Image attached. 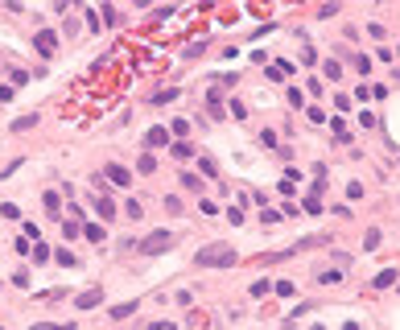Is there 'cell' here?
Masks as SVG:
<instances>
[{
  "mask_svg": "<svg viewBox=\"0 0 400 330\" xmlns=\"http://www.w3.org/2000/svg\"><path fill=\"white\" fill-rule=\"evenodd\" d=\"M21 231H25V240H38V235H41L38 223H21Z\"/></svg>",
  "mask_w": 400,
  "mask_h": 330,
  "instance_id": "32",
  "label": "cell"
},
{
  "mask_svg": "<svg viewBox=\"0 0 400 330\" xmlns=\"http://www.w3.org/2000/svg\"><path fill=\"white\" fill-rule=\"evenodd\" d=\"M227 112L235 116V120H243V116H248V108H243V103H240V99H231V103H227Z\"/></svg>",
  "mask_w": 400,
  "mask_h": 330,
  "instance_id": "23",
  "label": "cell"
},
{
  "mask_svg": "<svg viewBox=\"0 0 400 330\" xmlns=\"http://www.w3.org/2000/svg\"><path fill=\"white\" fill-rule=\"evenodd\" d=\"M347 198H355V203H359V198H363V186H359V182H351V186H347Z\"/></svg>",
  "mask_w": 400,
  "mask_h": 330,
  "instance_id": "34",
  "label": "cell"
},
{
  "mask_svg": "<svg viewBox=\"0 0 400 330\" xmlns=\"http://www.w3.org/2000/svg\"><path fill=\"white\" fill-rule=\"evenodd\" d=\"M289 103H293V108H305V95H301L297 87H289Z\"/></svg>",
  "mask_w": 400,
  "mask_h": 330,
  "instance_id": "29",
  "label": "cell"
},
{
  "mask_svg": "<svg viewBox=\"0 0 400 330\" xmlns=\"http://www.w3.org/2000/svg\"><path fill=\"white\" fill-rule=\"evenodd\" d=\"M0 103H13V87H0Z\"/></svg>",
  "mask_w": 400,
  "mask_h": 330,
  "instance_id": "36",
  "label": "cell"
},
{
  "mask_svg": "<svg viewBox=\"0 0 400 330\" xmlns=\"http://www.w3.org/2000/svg\"><path fill=\"white\" fill-rule=\"evenodd\" d=\"M169 145V132H165V128H149V132H145V149L153 153V149H165Z\"/></svg>",
  "mask_w": 400,
  "mask_h": 330,
  "instance_id": "5",
  "label": "cell"
},
{
  "mask_svg": "<svg viewBox=\"0 0 400 330\" xmlns=\"http://www.w3.org/2000/svg\"><path fill=\"white\" fill-rule=\"evenodd\" d=\"M326 79H343V66H338V62H326Z\"/></svg>",
  "mask_w": 400,
  "mask_h": 330,
  "instance_id": "33",
  "label": "cell"
},
{
  "mask_svg": "<svg viewBox=\"0 0 400 330\" xmlns=\"http://www.w3.org/2000/svg\"><path fill=\"white\" fill-rule=\"evenodd\" d=\"M54 260L62 264V268H75V264H79V260H75V252H66V248H58V252H54Z\"/></svg>",
  "mask_w": 400,
  "mask_h": 330,
  "instance_id": "12",
  "label": "cell"
},
{
  "mask_svg": "<svg viewBox=\"0 0 400 330\" xmlns=\"http://www.w3.org/2000/svg\"><path fill=\"white\" fill-rule=\"evenodd\" d=\"M375 289H388V285H396V268H384V273H375V281H371Z\"/></svg>",
  "mask_w": 400,
  "mask_h": 330,
  "instance_id": "8",
  "label": "cell"
},
{
  "mask_svg": "<svg viewBox=\"0 0 400 330\" xmlns=\"http://www.w3.org/2000/svg\"><path fill=\"white\" fill-rule=\"evenodd\" d=\"M62 235H66V240H79V235H83V227H79V223H66V219H62Z\"/></svg>",
  "mask_w": 400,
  "mask_h": 330,
  "instance_id": "20",
  "label": "cell"
},
{
  "mask_svg": "<svg viewBox=\"0 0 400 330\" xmlns=\"http://www.w3.org/2000/svg\"><path fill=\"white\" fill-rule=\"evenodd\" d=\"M186 132H190V124H186V120H173L169 124V136H186Z\"/></svg>",
  "mask_w": 400,
  "mask_h": 330,
  "instance_id": "26",
  "label": "cell"
},
{
  "mask_svg": "<svg viewBox=\"0 0 400 330\" xmlns=\"http://www.w3.org/2000/svg\"><path fill=\"white\" fill-rule=\"evenodd\" d=\"M124 215H128V219H140V215H145V206H140V203H132V198H128V203H124Z\"/></svg>",
  "mask_w": 400,
  "mask_h": 330,
  "instance_id": "19",
  "label": "cell"
},
{
  "mask_svg": "<svg viewBox=\"0 0 400 330\" xmlns=\"http://www.w3.org/2000/svg\"><path fill=\"white\" fill-rule=\"evenodd\" d=\"M235 260H240V256H235L231 244H206V248H198V256H194L198 268H231Z\"/></svg>",
  "mask_w": 400,
  "mask_h": 330,
  "instance_id": "1",
  "label": "cell"
},
{
  "mask_svg": "<svg viewBox=\"0 0 400 330\" xmlns=\"http://www.w3.org/2000/svg\"><path fill=\"white\" fill-rule=\"evenodd\" d=\"M33 330H79L75 322H41V326H33Z\"/></svg>",
  "mask_w": 400,
  "mask_h": 330,
  "instance_id": "18",
  "label": "cell"
},
{
  "mask_svg": "<svg viewBox=\"0 0 400 330\" xmlns=\"http://www.w3.org/2000/svg\"><path fill=\"white\" fill-rule=\"evenodd\" d=\"M29 128H38V116H21V120H13V132H29Z\"/></svg>",
  "mask_w": 400,
  "mask_h": 330,
  "instance_id": "11",
  "label": "cell"
},
{
  "mask_svg": "<svg viewBox=\"0 0 400 330\" xmlns=\"http://www.w3.org/2000/svg\"><path fill=\"white\" fill-rule=\"evenodd\" d=\"M33 260H38V264H41V260H50V248L38 244V248H33Z\"/></svg>",
  "mask_w": 400,
  "mask_h": 330,
  "instance_id": "31",
  "label": "cell"
},
{
  "mask_svg": "<svg viewBox=\"0 0 400 330\" xmlns=\"http://www.w3.org/2000/svg\"><path fill=\"white\" fill-rule=\"evenodd\" d=\"M33 45H38V54H45V58H50V54L58 50V38H54L50 29H41V33H33Z\"/></svg>",
  "mask_w": 400,
  "mask_h": 330,
  "instance_id": "4",
  "label": "cell"
},
{
  "mask_svg": "<svg viewBox=\"0 0 400 330\" xmlns=\"http://www.w3.org/2000/svg\"><path fill=\"white\" fill-rule=\"evenodd\" d=\"M173 99H178V87H165V91H157L153 103H173Z\"/></svg>",
  "mask_w": 400,
  "mask_h": 330,
  "instance_id": "21",
  "label": "cell"
},
{
  "mask_svg": "<svg viewBox=\"0 0 400 330\" xmlns=\"http://www.w3.org/2000/svg\"><path fill=\"white\" fill-rule=\"evenodd\" d=\"M334 108L338 112H351V95H334Z\"/></svg>",
  "mask_w": 400,
  "mask_h": 330,
  "instance_id": "35",
  "label": "cell"
},
{
  "mask_svg": "<svg viewBox=\"0 0 400 330\" xmlns=\"http://www.w3.org/2000/svg\"><path fill=\"white\" fill-rule=\"evenodd\" d=\"M83 235L91 244H103V240H108V227H103V223H83Z\"/></svg>",
  "mask_w": 400,
  "mask_h": 330,
  "instance_id": "7",
  "label": "cell"
},
{
  "mask_svg": "<svg viewBox=\"0 0 400 330\" xmlns=\"http://www.w3.org/2000/svg\"><path fill=\"white\" fill-rule=\"evenodd\" d=\"M169 153H173V157H178V161H190V157H194V149L186 145V140H178V145H173Z\"/></svg>",
  "mask_w": 400,
  "mask_h": 330,
  "instance_id": "13",
  "label": "cell"
},
{
  "mask_svg": "<svg viewBox=\"0 0 400 330\" xmlns=\"http://www.w3.org/2000/svg\"><path fill=\"white\" fill-rule=\"evenodd\" d=\"M173 240H178V235H173V231H153L149 240H140V244H136V252H140V256L165 252V248H173Z\"/></svg>",
  "mask_w": 400,
  "mask_h": 330,
  "instance_id": "2",
  "label": "cell"
},
{
  "mask_svg": "<svg viewBox=\"0 0 400 330\" xmlns=\"http://www.w3.org/2000/svg\"><path fill=\"white\" fill-rule=\"evenodd\" d=\"M305 210H310V215H322V198L310 194V198H305Z\"/></svg>",
  "mask_w": 400,
  "mask_h": 330,
  "instance_id": "22",
  "label": "cell"
},
{
  "mask_svg": "<svg viewBox=\"0 0 400 330\" xmlns=\"http://www.w3.org/2000/svg\"><path fill=\"white\" fill-rule=\"evenodd\" d=\"M136 169H140V173H153V169H157V157H153V153H140Z\"/></svg>",
  "mask_w": 400,
  "mask_h": 330,
  "instance_id": "10",
  "label": "cell"
},
{
  "mask_svg": "<svg viewBox=\"0 0 400 330\" xmlns=\"http://www.w3.org/2000/svg\"><path fill=\"white\" fill-rule=\"evenodd\" d=\"M45 210H50V215H62V198H58L54 190L45 194Z\"/></svg>",
  "mask_w": 400,
  "mask_h": 330,
  "instance_id": "14",
  "label": "cell"
},
{
  "mask_svg": "<svg viewBox=\"0 0 400 330\" xmlns=\"http://www.w3.org/2000/svg\"><path fill=\"white\" fill-rule=\"evenodd\" d=\"M198 165H202V173H206V178H219V165H215V161H210V157H202V161H198Z\"/></svg>",
  "mask_w": 400,
  "mask_h": 330,
  "instance_id": "24",
  "label": "cell"
},
{
  "mask_svg": "<svg viewBox=\"0 0 400 330\" xmlns=\"http://www.w3.org/2000/svg\"><path fill=\"white\" fill-rule=\"evenodd\" d=\"M99 301H103V289H87V293H79V297H75L79 310H95Z\"/></svg>",
  "mask_w": 400,
  "mask_h": 330,
  "instance_id": "6",
  "label": "cell"
},
{
  "mask_svg": "<svg viewBox=\"0 0 400 330\" xmlns=\"http://www.w3.org/2000/svg\"><path fill=\"white\" fill-rule=\"evenodd\" d=\"M149 330H173V322H153Z\"/></svg>",
  "mask_w": 400,
  "mask_h": 330,
  "instance_id": "37",
  "label": "cell"
},
{
  "mask_svg": "<svg viewBox=\"0 0 400 330\" xmlns=\"http://www.w3.org/2000/svg\"><path fill=\"white\" fill-rule=\"evenodd\" d=\"M355 70H359V75H371V58H367V54L355 58Z\"/></svg>",
  "mask_w": 400,
  "mask_h": 330,
  "instance_id": "27",
  "label": "cell"
},
{
  "mask_svg": "<svg viewBox=\"0 0 400 330\" xmlns=\"http://www.w3.org/2000/svg\"><path fill=\"white\" fill-rule=\"evenodd\" d=\"M95 210H99V219H112V215H116V206H112V198H99V203H95Z\"/></svg>",
  "mask_w": 400,
  "mask_h": 330,
  "instance_id": "15",
  "label": "cell"
},
{
  "mask_svg": "<svg viewBox=\"0 0 400 330\" xmlns=\"http://www.w3.org/2000/svg\"><path fill=\"white\" fill-rule=\"evenodd\" d=\"M318 281H322V285H338V281H343V268H322Z\"/></svg>",
  "mask_w": 400,
  "mask_h": 330,
  "instance_id": "9",
  "label": "cell"
},
{
  "mask_svg": "<svg viewBox=\"0 0 400 330\" xmlns=\"http://www.w3.org/2000/svg\"><path fill=\"white\" fill-rule=\"evenodd\" d=\"M136 314V301H124V305H112V318H128Z\"/></svg>",
  "mask_w": 400,
  "mask_h": 330,
  "instance_id": "16",
  "label": "cell"
},
{
  "mask_svg": "<svg viewBox=\"0 0 400 330\" xmlns=\"http://www.w3.org/2000/svg\"><path fill=\"white\" fill-rule=\"evenodd\" d=\"M305 116H310V124H326V112H322V108H310Z\"/></svg>",
  "mask_w": 400,
  "mask_h": 330,
  "instance_id": "30",
  "label": "cell"
},
{
  "mask_svg": "<svg viewBox=\"0 0 400 330\" xmlns=\"http://www.w3.org/2000/svg\"><path fill=\"white\" fill-rule=\"evenodd\" d=\"M268 293H273V281H256L252 285V297H268Z\"/></svg>",
  "mask_w": 400,
  "mask_h": 330,
  "instance_id": "17",
  "label": "cell"
},
{
  "mask_svg": "<svg viewBox=\"0 0 400 330\" xmlns=\"http://www.w3.org/2000/svg\"><path fill=\"white\" fill-rule=\"evenodd\" d=\"M182 186H186V190H198L202 182H198V173H182Z\"/></svg>",
  "mask_w": 400,
  "mask_h": 330,
  "instance_id": "28",
  "label": "cell"
},
{
  "mask_svg": "<svg viewBox=\"0 0 400 330\" xmlns=\"http://www.w3.org/2000/svg\"><path fill=\"white\" fill-rule=\"evenodd\" d=\"M103 182H112V186H132V173H128L124 165H108V169H103Z\"/></svg>",
  "mask_w": 400,
  "mask_h": 330,
  "instance_id": "3",
  "label": "cell"
},
{
  "mask_svg": "<svg viewBox=\"0 0 400 330\" xmlns=\"http://www.w3.org/2000/svg\"><path fill=\"white\" fill-rule=\"evenodd\" d=\"M277 293H280V297H293V293H297V289H293V281H277V285H273Z\"/></svg>",
  "mask_w": 400,
  "mask_h": 330,
  "instance_id": "25",
  "label": "cell"
}]
</instances>
